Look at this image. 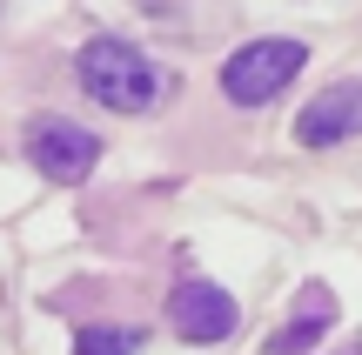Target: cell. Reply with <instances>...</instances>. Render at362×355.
I'll return each instance as SVG.
<instances>
[{
    "label": "cell",
    "mask_w": 362,
    "mask_h": 355,
    "mask_svg": "<svg viewBox=\"0 0 362 355\" xmlns=\"http://www.w3.org/2000/svg\"><path fill=\"white\" fill-rule=\"evenodd\" d=\"M74 74H81V88H88L107 114H148V107L168 94L161 61H148L134 40H115V34L88 40V47H81V61H74Z\"/></svg>",
    "instance_id": "6da1fadb"
},
{
    "label": "cell",
    "mask_w": 362,
    "mask_h": 355,
    "mask_svg": "<svg viewBox=\"0 0 362 355\" xmlns=\"http://www.w3.org/2000/svg\"><path fill=\"white\" fill-rule=\"evenodd\" d=\"M302 67H309L302 40H248L221 61V94L235 107H269L288 80H302Z\"/></svg>",
    "instance_id": "7a4b0ae2"
},
{
    "label": "cell",
    "mask_w": 362,
    "mask_h": 355,
    "mask_svg": "<svg viewBox=\"0 0 362 355\" xmlns=\"http://www.w3.org/2000/svg\"><path fill=\"white\" fill-rule=\"evenodd\" d=\"M27 155L47 181H88L94 161H101V134H88L67 114H40V121H27Z\"/></svg>",
    "instance_id": "3957f363"
},
{
    "label": "cell",
    "mask_w": 362,
    "mask_h": 355,
    "mask_svg": "<svg viewBox=\"0 0 362 355\" xmlns=\"http://www.w3.org/2000/svg\"><path fill=\"white\" fill-rule=\"evenodd\" d=\"M168 322H175L181 342H228L242 308H235V295H221L215 282H181L168 295Z\"/></svg>",
    "instance_id": "277c9868"
},
{
    "label": "cell",
    "mask_w": 362,
    "mask_h": 355,
    "mask_svg": "<svg viewBox=\"0 0 362 355\" xmlns=\"http://www.w3.org/2000/svg\"><path fill=\"white\" fill-rule=\"evenodd\" d=\"M349 134H362V80H336V88H322L296 114V141L302 148H336Z\"/></svg>",
    "instance_id": "5b68a950"
},
{
    "label": "cell",
    "mask_w": 362,
    "mask_h": 355,
    "mask_svg": "<svg viewBox=\"0 0 362 355\" xmlns=\"http://www.w3.org/2000/svg\"><path fill=\"white\" fill-rule=\"evenodd\" d=\"M329 322H336V302H329V289L315 282V289H309V315H296L288 329H275L269 335V355H309L315 342H322Z\"/></svg>",
    "instance_id": "8992f818"
},
{
    "label": "cell",
    "mask_w": 362,
    "mask_h": 355,
    "mask_svg": "<svg viewBox=\"0 0 362 355\" xmlns=\"http://www.w3.org/2000/svg\"><path fill=\"white\" fill-rule=\"evenodd\" d=\"M141 329H88L74 342V355H141Z\"/></svg>",
    "instance_id": "52a82bcc"
}]
</instances>
